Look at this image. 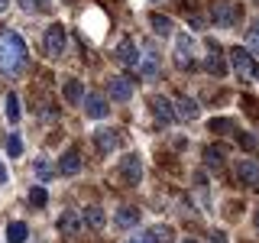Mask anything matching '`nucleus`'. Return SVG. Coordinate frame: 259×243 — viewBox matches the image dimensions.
Segmentation results:
<instances>
[{"instance_id": "obj_1", "label": "nucleus", "mask_w": 259, "mask_h": 243, "mask_svg": "<svg viewBox=\"0 0 259 243\" xmlns=\"http://www.w3.org/2000/svg\"><path fill=\"white\" fill-rule=\"evenodd\" d=\"M26 62H29V52H26L23 36H16L13 29L0 32V71L16 75V71H23V65H26Z\"/></svg>"}, {"instance_id": "obj_2", "label": "nucleus", "mask_w": 259, "mask_h": 243, "mask_svg": "<svg viewBox=\"0 0 259 243\" xmlns=\"http://www.w3.org/2000/svg\"><path fill=\"white\" fill-rule=\"evenodd\" d=\"M230 62H233V71L243 78V81H253L259 75V65H256V55L249 49H230Z\"/></svg>"}, {"instance_id": "obj_3", "label": "nucleus", "mask_w": 259, "mask_h": 243, "mask_svg": "<svg viewBox=\"0 0 259 243\" xmlns=\"http://www.w3.org/2000/svg\"><path fill=\"white\" fill-rule=\"evenodd\" d=\"M107 97L110 101H130L133 97V81H130V75H113L110 81H107Z\"/></svg>"}, {"instance_id": "obj_4", "label": "nucleus", "mask_w": 259, "mask_h": 243, "mask_svg": "<svg viewBox=\"0 0 259 243\" xmlns=\"http://www.w3.org/2000/svg\"><path fill=\"white\" fill-rule=\"evenodd\" d=\"M149 110H152V117H156V124H162V127H168V124L175 120V107H172V101H168V97H162V94L149 97Z\"/></svg>"}, {"instance_id": "obj_5", "label": "nucleus", "mask_w": 259, "mask_h": 243, "mask_svg": "<svg viewBox=\"0 0 259 243\" xmlns=\"http://www.w3.org/2000/svg\"><path fill=\"white\" fill-rule=\"evenodd\" d=\"M237 178L246 188H253V191H259V162H253V159H243V162H237Z\"/></svg>"}, {"instance_id": "obj_6", "label": "nucleus", "mask_w": 259, "mask_h": 243, "mask_svg": "<svg viewBox=\"0 0 259 243\" xmlns=\"http://www.w3.org/2000/svg\"><path fill=\"white\" fill-rule=\"evenodd\" d=\"M117 62L126 65V68H136V65H140V46H136L133 39H123V43L117 46Z\"/></svg>"}, {"instance_id": "obj_7", "label": "nucleus", "mask_w": 259, "mask_h": 243, "mask_svg": "<svg viewBox=\"0 0 259 243\" xmlns=\"http://www.w3.org/2000/svg\"><path fill=\"white\" fill-rule=\"evenodd\" d=\"M46 52L49 55H62L65 52V29L59 23H52V26L46 29Z\"/></svg>"}, {"instance_id": "obj_8", "label": "nucleus", "mask_w": 259, "mask_h": 243, "mask_svg": "<svg viewBox=\"0 0 259 243\" xmlns=\"http://www.w3.org/2000/svg\"><path fill=\"white\" fill-rule=\"evenodd\" d=\"M210 20H214L217 26H233V23H237V7L221 0V4H214V10H210Z\"/></svg>"}, {"instance_id": "obj_9", "label": "nucleus", "mask_w": 259, "mask_h": 243, "mask_svg": "<svg viewBox=\"0 0 259 243\" xmlns=\"http://www.w3.org/2000/svg\"><path fill=\"white\" fill-rule=\"evenodd\" d=\"M204 68L210 71V75H227V62H224V55H221V49H217V43H207V62H204Z\"/></svg>"}, {"instance_id": "obj_10", "label": "nucleus", "mask_w": 259, "mask_h": 243, "mask_svg": "<svg viewBox=\"0 0 259 243\" xmlns=\"http://www.w3.org/2000/svg\"><path fill=\"white\" fill-rule=\"evenodd\" d=\"M84 113L91 120H101L104 113H107V101H104V94H97V91H91L84 97Z\"/></svg>"}, {"instance_id": "obj_11", "label": "nucleus", "mask_w": 259, "mask_h": 243, "mask_svg": "<svg viewBox=\"0 0 259 243\" xmlns=\"http://www.w3.org/2000/svg\"><path fill=\"white\" fill-rule=\"evenodd\" d=\"M120 175H123L130 185H140V178H143V166H140V159H136V156H126L123 162H120Z\"/></svg>"}, {"instance_id": "obj_12", "label": "nucleus", "mask_w": 259, "mask_h": 243, "mask_svg": "<svg viewBox=\"0 0 259 243\" xmlns=\"http://www.w3.org/2000/svg\"><path fill=\"white\" fill-rule=\"evenodd\" d=\"M117 143H120V136H117V130H97L94 133V146L107 156V152L117 149Z\"/></svg>"}, {"instance_id": "obj_13", "label": "nucleus", "mask_w": 259, "mask_h": 243, "mask_svg": "<svg viewBox=\"0 0 259 243\" xmlns=\"http://www.w3.org/2000/svg\"><path fill=\"white\" fill-rule=\"evenodd\" d=\"M59 172H62V175H78V172H81V152H78V149H68V152L59 159Z\"/></svg>"}, {"instance_id": "obj_14", "label": "nucleus", "mask_w": 259, "mask_h": 243, "mask_svg": "<svg viewBox=\"0 0 259 243\" xmlns=\"http://www.w3.org/2000/svg\"><path fill=\"white\" fill-rule=\"evenodd\" d=\"M84 97H88V91H84V85H81L78 78L65 81V101L68 104H84Z\"/></svg>"}, {"instance_id": "obj_15", "label": "nucleus", "mask_w": 259, "mask_h": 243, "mask_svg": "<svg viewBox=\"0 0 259 243\" xmlns=\"http://www.w3.org/2000/svg\"><path fill=\"white\" fill-rule=\"evenodd\" d=\"M81 227H84V217H78L75 211H65V214L59 217V230L62 233H71V237H75Z\"/></svg>"}, {"instance_id": "obj_16", "label": "nucleus", "mask_w": 259, "mask_h": 243, "mask_svg": "<svg viewBox=\"0 0 259 243\" xmlns=\"http://www.w3.org/2000/svg\"><path fill=\"white\" fill-rule=\"evenodd\" d=\"M175 65L178 68H188L191 65V36H182L175 43Z\"/></svg>"}, {"instance_id": "obj_17", "label": "nucleus", "mask_w": 259, "mask_h": 243, "mask_svg": "<svg viewBox=\"0 0 259 243\" xmlns=\"http://www.w3.org/2000/svg\"><path fill=\"white\" fill-rule=\"evenodd\" d=\"M117 224H120V227H136V224H140V208L120 205V208H117Z\"/></svg>"}, {"instance_id": "obj_18", "label": "nucleus", "mask_w": 259, "mask_h": 243, "mask_svg": "<svg viewBox=\"0 0 259 243\" xmlns=\"http://www.w3.org/2000/svg\"><path fill=\"white\" fill-rule=\"evenodd\" d=\"M84 224L94 227V230H104V224H107V214H104V208H97V205L84 208Z\"/></svg>"}, {"instance_id": "obj_19", "label": "nucleus", "mask_w": 259, "mask_h": 243, "mask_svg": "<svg viewBox=\"0 0 259 243\" xmlns=\"http://www.w3.org/2000/svg\"><path fill=\"white\" fill-rule=\"evenodd\" d=\"M175 240V233H172V227H165V224H159V227H152L149 233H146V240L143 243H172Z\"/></svg>"}, {"instance_id": "obj_20", "label": "nucleus", "mask_w": 259, "mask_h": 243, "mask_svg": "<svg viewBox=\"0 0 259 243\" xmlns=\"http://www.w3.org/2000/svg\"><path fill=\"white\" fill-rule=\"evenodd\" d=\"M175 117L194 120V117H198V104H194L191 97H178V104H175Z\"/></svg>"}, {"instance_id": "obj_21", "label": "nucleus", "mask_w": 259, "mask_h": 243, "mask_svg": "<svg viewBox=\"0 0 259 243\" xmlns=\"http://www.w3.org/2000/svg\"><path fill=\"white\" fill-rule=\"evenodd\" d=\"M136 68H140L146 78H156V75H159V55H156V52H149L146 59H140V65H136Z\"/></svg>"}, {"instance_id": "obj_22", "label": "nucleus", "mask_w": 259, "mask_h": 243, "mask_svg": "<svg viewBox=\"0 0 259 243\" xmlns=\"http://www.w3.org/2000/svg\"><path fill=\"white\" fill-rule=\"evenodd\" d=\"M26 237H29V227L23 221H13L10 227H7V240H10V243H23Z\"/></svg>"}, {"instance_id": "obj_23", "label": "nucleus", "mask_w": 259, "mask_h": 243, "mask_svg": "<svg viewBox=\"0 0 259 243\" xmlns=\"http://www.w3.org/2000/svg\"><path fill=\"white\" fill-rule=\"evenodd\" d=\"M204 166L207 169H221L224 166V149L221 146H207L204 149Z\"/></svg>"}, {"instance_id": "obj_24", "label": "nucleus", "mask_w": 259, "mask_h": 243, "mask_svg": "<svg viewBox=\"0 0 259 243\" xmlns=\"http://www.w3.org/2000/svg\"><path fill=\"white\" fill-rule=\"evenodd\" d=\"M152 29H156L159 32V36H172V20H168V16H156V13H152Z\"/></svg>"}, {"instance_id": "obj_25", "label": "nucleus", "mask_w": 259, "mask_h": 243, "mask_svg": "<svg viewBox=\"0 0 259 243\" xmlns=\"http://www.w3.org/2000/svg\"><path fill=\"white\" fill-rule=\"evenodd\" d=\"M20 117H23V113H20V97H16V94H7V120L16 124Z\"/></svg>"}, {"instance_id": "obj_26", "label": "nucleus", "mask_w": 259, "mask_h": 243, "mask_svg": "<svg viewBox=\"0 0 259 243\" xmlns=\"http://www.w3.org/2000/svg\"><path fill=\"white\" fill-rule=\"evenodd\" d=\"M246 43H249V52L259 55V20H256V23H249V29H246Z\"/></svg>"}, {"instance_id": "obj_27", "label": "nucleus", "mask_w": 259, "mask_h": 243, "mask_svg": "<svg viewBox=\"0 0 259 243\" xmlns=\"http://www.w3.org/2000/svg\"><path fill=\"white\" fill-rule=\"evenodd\" d=\"M20 152H23V143H20V136H16V133H10V136H7V156H20Z\"/></svg>"}, {"instance_id": "obj_28", "label": "nucleus", "mask_w": 259, "mask_h": 243, "mask_svg": "<svg viewBox=\"0 0 259 243\" xmlns=\"http://www.w3.org/2000/svg\"><path fill=\"white\" fill-rule=\"evenodd\" d=\"M29 205L32 208H46V188H32L29 191Z\"/></svg>"}, {"instance_id": "obj_29", "label": "nucleus", "mask_w": 259, "mask_h": 243, "mask_svg": "<svg viewBox=\"0 0 259 243\" xmlns=\"http://www.w3.org/2000/svg\"><path fill=\"white\" fill-rule=\"evenodd\" d=\"M240 146H243V149H249V152H256L259 149V140H256L253 133H240Z\"/></svg>"}, {"instance_id": "obj_30", "label": "nucleus", "mask_w": 259, "mask_h": 243, "mask_svg": "<svg viewBox=\"0 0 259 243\" xmlns=\"http://www.w3.org/2000/svg\"><path fill=\"white\" fill-rule=\"evenodd\" d=\"M20 7H23V10H29V13H42L46 10L42 0H20Z\"/></svg>"}, {"instance_id": "obj_31", "label": "nucleus", "mask_w": 259, "mask_h": 243, "mask_svg": "<svg viewBox=\"0 0 259 243\" xmlns=\"http://www.w3.org/2000/svg\"><path fill=\"white\" fill-rule=\"evenodd\" d=\"M36 175L42 178V182H46V178H52V169H49V162H46V159H39V162H36Z\"/></svg>"}, {"instance_id": "obj_32", "label": "nucleus", "mask_w": 259, "mask_h": 243, "mask_svg": "<svg viewBox=\"0 0 259 243\" xmlns=\"http://www.w3.org/2000/svg\"><path fill=\"white\" fill-rule=\"evenodd\" d=\"M210 130L214 133H227V130H233V124L230 120H210Z\"/></svg>"}, {"instance_id": "obj_33", "label": "nucleus", "mask_w": 259, "mask_h": 243, "mask_svg": "<svg viewBox=\"0 0 259 243\" xmlns=\"http://www.w3.org/2000/svg\"><path fill=\"white\" fill-rule=\"evenodd\" d=\"M210 243H227V233L224 230H214V233H210Z\"/></svg>"}, {"instance_id": "obj_34", "label": "nucleus", "mask_w": 259, "mask_h": 243, "mask_svg": "<svg viewBox=\"0 0 259 243\" xmlns=\"http://www.w3.org/2000/svg\"><path fill=\"white\" fill-rule=\"evenodd\" d=\"M0 182H7V169L4 166H0Z\"/></svg>"}, {"instance_id": "obj_35", "label": "nucleus", "mask_w": 259, "mask_h": 243, "mask_svg": "<svg viewBox=\"0 0 259 243\" xmlns=\"http://www.w3.org/2000/svg\"><path fill=\"white\" fill-rule=\"evenodd\" d=\"M7 4H10V0H0V13H4V10H7Z\"/></svg>"}, {"instance_id": "obj_36", "label": "nucleus", "mask_w": 259, "mask_h": 243, "mask_svg": "<svg viewBox=\"0 0 259 243\" xmlns=\"http://www.w3.org/2000/svg\"><path fill=\"white\" fill-rule=\"evenodd\" d=\"M253 221H256V227H259V208H256V214H253Z\"/></svg>"}, {"instance_id": "obj_37", "label": "nucleus", "mask_w": 259, "mask_h": 243, "mask_svg": "<svg viewBox=\"0 0 259 243\" xmlns=\"http://www.w3.org/2000/svg\"><path fill=\"white\" fill-rule=\"evenodd\" d=\"M182 243H198V240H182Z\"/></svg>"}, {"instance_id": "obj_38", "label": "nucleus", "mask_w": 259, "mask_h": 243, "mask_svg": "<svg viewBox=\"0 0 259 243\" xmlns=\"http://www.w3.org/2000/svg\"><path fill=\"white\" fill-rule=\"evenodd\" d=\"M140 243H143V240H140Z\"/></svg>"}]
</instances>
